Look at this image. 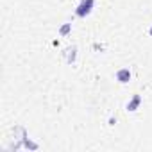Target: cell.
<instances>
[{"label": "cell", "mask_w": 152, "mask_h": 152, "mask_svg": "<svg viewBox=\"0 0 152 152\" xmlns=\"http://www.w3.org/2000/svg\"><path fill=\"white\" fill-rule=\"evenodd\" d=\"M129 77H131L129 70H120V72H118V79H120V82H127Z\"/></svg>", "instance_id": "cell-1"}, {"label": "cell", "mask_w": 152, "mask_h": 152, "mask_svg": "<svg viewBox=\"0 0 152 152\" xmlns=\"http://www.w3.org/2000/svg\"><path fill=\"white\" fill-rule=\"evenodd\" d=\"M150 32H152V31H150Z\"/></svg>", "instance_id": "cell-2"}]
</instances>
